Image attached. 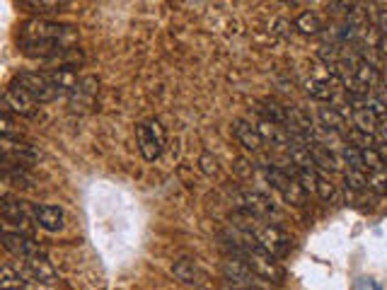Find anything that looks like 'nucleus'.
Wrapping results in <instances>:
<instances>
[{
	"instance_id": "nucleus-1",
	"label": "nucleus",
	"mask_w": 387,
	"mask_h": 290,
	"mask_svg": "<svg viewBox=\"0 0 387 290\" xmlns=\"http://www.w3.org/2000/svg\"><path fill=\"white\" fill-rule=\"evenodd\" d=\"M78 32L73 25H61L46 18H32L20 25L18 44L22 53L29 58H41V61H63L75 48Z\"/></svg>"
},
{
	"instance_id": "nucleus-2",
	"label": "nucleus",
	"mask_w": 387,
	"mask_h": 290,
	"mask_svg": "<svg viewBox=\"0 0 387 290\" xmlns=\"http://www.w3.org/2000/svg\"><path fill=\"white\" fill-rule=\"evenodd\" d=\"M240 259L247 264V269L254 273L257 278L266 283H281L283 281V269L276 261V256H271L269 251H264L259 247V242L254 247H244L242 251H237Z\"/></svg>"
},
{
	"instance_id": "nucleus-3",
	"label": "nucleus",
	"mask_w": 387,
	"mask_h": 290,
	"mask_svg": "<svg viewBox=\"0 0 387 290\" xmlns=\"http://www.w3.org/2000/svg\"><path fill=\"white\" fill-rule=\"evenodd\" d=\"M266 179H269L271 187L283 196V201H288V204H293V206H305V201H308V191L298 184L293 169L269 165L266 167Z\"/></svg>"
},
{
	"instance_id": "nucleus-4",
	"label": "nucleus",
	"mask_w": 387,
	"mask_h": 290,
	"mask_svg": "<svg viewBox=\"0 0 387 290\" xmlns=\"http://www.w3.org/2000/svg\"><path fill=\"white\" fill-rule=\"evenodd\" d=\"M136 138H138L140 155H143L148 162H155L157 157L162 155V150H165L167 136L157 119H148V121L136 126Z\"/></svg>"
},
{
	"instance_id": "nucleus-5",
	"label": "nucleus",
	"mask_w": 387,
	"mask_h": 290,
	"mask_svg": "<svg viewBox=\"0 0 387 290\" xmlns=\"http://www.w3.org/2000/svg\"><path fill=\"white\" fill-rule=\"evenodd\" d=\"M15 85H20L25 92H29L39 104H46V102H53L58 100V92L53 90L51 80H48L46 73H34V70H22L13 78Z\"/></svg>"
},
{
	"instance_id": "nucleus-6",
	"label": "nucleus",
	"mask_w": 387,
	"mask_h": 290,
	"mask_svg": "<svg viewBox=\"0 0 387 290\" xmlns=\"http://www.w3.org/2000/svg\"><path fill=\"white\" fill-rule=\"evenodd\" d=\"M223 271V278L228 281V286L230 288H240V290H264L266 281H261V278L254 276L252 271L247 269V264H244L240 256L235 259H225L221 266Z\"/></svg>"
},
{
	"instance_id": "nucleus-7",
	"label": "nucleus",
	"mask_w": 387,
	"mask_h": 290,
	"mask_svg": "<svg viewBox=\"0 0 387 290\" xmlns=\"http://www.w3.org/2000/svg\"><path fill=\"white\" fill-rule=\"evenodd\" d=\"M3 109L18 114V117L34 119L37 112H39V102H37L34 97L29 95V92L22 90L20 85L10 83L8 90H5V95H3Z\"/></svg>"
},
{
	"instance_id": "nucleus-8",
	"label": "nucleus",
	"mask_w": 387,
	"mask_h": 290,
	"mask_svg": "<svg viewBox=\"0 0 387 290\" xmlns=\"http://www.w3.org/2000/svg\"><path fill=\"white\" fill-rule=\"evenodd\" d=\"M254 237H257L259 247L264 251H269L271 256H276V259L286 256L288 249H291V237L286 235V230L279 225H271V223L259 228L257 232H254Z\"/></svg>"
},
{
	"instance_id": "nucleus-9",
	"label": "nucleus",
	"mask_w": 387,
	"mask_h": 290,
	"mask_svg": "<svg viewBox=\"0 0 387 290\" xmlns=\"http://www.w3.org/2000/svg\"><path fill=\"white\" fill-rule=\"evenodd\" d=\"M3 247L8 249L10 254L18 256V259H29V256H44L46 254L44 247H39V242H34L29 235L13 232V230H8V228H5V232H3Z\"/></svg>"
},
{
	"instance_id": "nucleus-10",
	"label": "nucleus",
	"mask_w": 387,
	"mask_h": 290,
	"mask_svg": "<svg viewBox=\"0 0 387 290\" xmlns=\"http://www.w3.org/2000/svg\"><path fill=\"white\" fill-rule=\"evenodd\" d=\"M29 218H32V204H25L20 199H13L10 194L3 196V220L5 225H15L18 232H27L29 230Z\"/></svg>"
},
{
	"instance_id": "nucleus-11",
	"label": "nucleus",
	"mask_w": 387,
	"mask_h": 290,
	"mask_svg": "<svg viewBox=\"0 0 387 290\" xmlns=\"http://www.w3.org/2000/svg\"><path fill=\"white\" fill-rule=\"evenodd\" d=\"M39 150L32 147L29 143H20V140H10L3 138V162L8 165H18V167H29L39 160Z\"/></svg>"
},
{
	"instance_id": "nucleus-12",
	"label": "nucleus",
	"mask_w": 387,
	"mask_h": 290,
	"mask_svg": "<svg viewBox=\"0 0 387 290\" xmlns=\"http://www.w3.org/2000/svg\"><path fill=\"white\" fill-rule=\"evenodd\" d=\"M32 220L39 228H44L46 232H58L65 223V216L58 206L51 204H32Z\"/></svg>"
},
{
	"instance_id": "nucleus-13",
	"label": "nucleus",
	"mask_w": 387,
	"mask_h": 290,
	"mask_svg": "<svg viewBox=\"0 0 387 290\" xmlns=\"http://www.w3.org/2000/svg\"><path fill=\"white\" fill-rule=\"evenodd\" d=\"M22 273H25L32 283H53L56 281V269H53L51 261L46 259V254L22 259Z\"/></svg>"
},
{
	"instance_id": "nucleus-14",
	"label": "nucleus",
	"mask_w": 387,
	"mask_h": 290,
	"mask_svg": "<svg viewBox=\"0 0 387 290\" xmlns=\"http://www.w3.org/2000/svg\"><path fill=\"white\" fill-rule=\"evenodd\" d=\"M240 211L252 218H269L276 213V206L269 196L259 194V191H247V194H242V201H240Z\"/></svg>"
},
{
	"instance_id": "nucleus-15",
	"label": "nucleus",
	"mask_w": 387,
	"mask_h": 290,
	"mask_svg": "<svg viewBox=\"0 0 387 290\" xmlns=\"http://www.w3.org/2000/svg\"><path fill=\"white\" fill-rule=\"evenodd\" d=\"M235 136H237L240 143H242L244 150H249V152H259L261 145H264V138H261L259 128L252 124H247L244 119H237L235 121Z\"/></svg>"
},
{
	"instance_id": "nucleus-16",
	"label": "nucleus",
	"mask_w": 387,
	"mask_h": 290,
	"mask_svg": "<svg viewBox=\"0 0 387 290\" xmlns=\"http://www.w3.org/2000/svg\"><path fill=\"white\" fill-rule=\"evenodd\" d=\"M257 128H259L261 138H264V143H271L274 147H288L293 143L291 133L279 124H271V121H266V119H261Z\"/></svg>"
},
{
	"instance_id": "nucleus-17",
	"label": "nucleus",
	"mask_w": 387,
	"mask_h": 290,
	"mask_svg": "<svg viewBox=\"0 0 387 290\" xmlns=\"http://www.w3.org/2000/svg\"><path fill=\"white\" fill-rule=\"evenodd\" d=\"M172 273L179 278L182 283H189V286H199L204 281V271L194 264L192 259H179L172 264Z\"/></svg>"
},
{
	"instance_id": "nucleus-18",
	"label": "nucleus",
	"mask_w": 387,
	"mask_h": 290,
	"mask_svg": "<svg viewBox=\"0 0 387 290\" xmlns=\"http://www.w3.org/2000/svg\"><path fill=\"white\" fill-rule=\"evenodd\" d=\"M351 124H353V128H356L358 133L373 136V133H378V124H380V119L375 117V114L370 112L368 107H361V109H353V114H351Z\"/></svg>"
},
{
	"instance_id": "nucleus-19",
	"label": "nucleus",
	"mask_w": 387,
	"mask_h": 290,
	"mask_svg": "<svg viewBox=\"0 0 387 290\" xmlns=\"http://www.w3.org/2000/svg\"><path fill=\"white\" fill-rule=\"evenodd\" d=\"M3 177H5V184H10V187H20V189L34 187V179H32V174L27 172V167H18V165H8V162H3Z\"/></svg>"
},
{
	"instance_id": "nucleus-20",
	"label": "nucleus",
	"mask_w": 387,
	"mask_h": 290,
	"mask_svg": "<svg viewBox=\"0 0 387 290\" xmlns=\"http://www.w3.org/2000/svg\"><path fill=\"white\" fill-rule=\"evenodd\" d=\"M305 92L317 102H332L334 100V83L324 78H310L305 80Z\"/></svg>"
},
{
	"instance_id": "nucleus-21",
	"label": "nucleus",
	"mask_w": 387,
	"mask_h": 290,
	"mask_svg": "<svg viewBox=\"0 0 387 290\" xmlns=\"http://www.w3.org/2000/svg\"><path fill=\"white\" fill-rule=\"evenodd\" d=\"M259 112H261V119H266V121L279 124L283 128L288 126V107H281L276 100H261Z\"/></svg>"
},
{
	"instance_id": "nucleus-22",
	"label": "nucleus",
	"mask_w": 387,
	"mask_h": 290,
	"mask_svg": "<svg viewBox=\"0 0 387 290\" xmlns=\"http://www.w3.org/2000/svg\"><path fill=\"white\" fill-rule=\"evenodd\" d=\"M353 78H356V83L361 85V87H366V90L380 87V70L375 68V65L370 63V61H366V58L358 63V68H356V73H353Z\"/></svg>"
},
{
	"instance_id": "nucleus-23",
	"label": "nucleus",
	"mask_w": 387,
	"mask_h": 290,
	"mask_svg": "<svg viewBox=\"0 0 387 290\" xmlns=\"http://www.w3.org/2000/svg\"><path fill=\"white\" fill-rule=\"evenodd\" d=\"M22 8H27L29 13L34 15H56L61 13V10L65 8L68 3H63V0H20Z\"/></svg>"
},
{
	"instance_id": "nucleus-24",
	"label": "nucleus",
	"mask_w": 387,
	"mask_h": 290,
	"mask_svg": "<svg viewBox=\"0 0 387 290\" xmlns=\"http://www.w3.org/2000/svg\"><path fill=\"white\" fill-rule=\"evenodd\" d=\"M288 157H291V165H296L298 169H315L313 150H310L308 145L293 140V143L288 145Z\"/></svg>"
},
{
	"instance_id": "nucleus-25",
	"label": "nucleus",
	"mask_w": 387,
	"mask_h": 290,
	"mask_svg": "<svg viewBox=\"0 0 387 290\" xmlns=\"http://www.w3.org/2000/svg\"><path fill=\"white\" fill-rule=\"evenodd\" d=\"M296 29L305 37H320L324 27H322V20H320L317 15L310 13V10H305V13H301L296 18Z\"/></svg>"
},
{
	"instance_id": "nucleus-26",
	"label": "nucleus",
	"mask_w": 387,
	"mask_h": 290,
	"mask_svg": "<svg viewBox=\"0 0 387 290\" xmlns=\"http://www.w3.org/2000/svg\"><path fill=\"white\" fill-rule=\"evenodd\" d=\"M320 126L327 131H332V133H341L344 131V124H346V119L341 117V112L336 107H322L320 109Z\"/></svg>"
},
{
	"instance_id": "nucleus-27",
	"label": "nucleus",
	"mask_w": 387,
	"mask_h": 290,
	"mask_svg": "<svg viewBox=\"0 0 387 290\" xmlns=\"http://www.w3.org/2000/svg\"><path fill=\"white\" fill-rule=\"evenodd\" d=\"M341 155H344L348 169H358V172H366V162H363V150H361V147H356V145L348 143V145H344Z\"/></svg>"
},
{
	"instance_id": "nucleus-28",
	"label": "nucleus",
	"mask_w": 387,
	"mask_h": 290,
	"mask_svg": "<svg viewBox=\"0 0 387 290\" xmlns=\"http://www.w3.org/2000/svg\"><path fill=\"white\" fill-rule=\"evenodd\" d=\"M344 182H346L348 191H356V194H361V191L368 189V174L366 172H358V169H346Z\"/></svg>"
},
{
	"instance_id": "nucleus-29",
	"label": "nucleus",
	"mask_w": 387,
	"mask_h": 290,
	"mask_svg": "<svg viewBox=\"0 0 387 290\" xmlns=\"http://www.w3.org/2000/svg\"><path fill=\"white\" fill-rule=\"evenodd\" d=\"M317 177L320 174L315 172V169H296L298 184H301L308 194H317Z\"/></svg>"
},
{
	"instance_id": "nucleus-30",
	"label": "nucleus",
	"mask_w": 387,
	"mask_h": 290,
	"mask_svg": "<svg viewBox=\"0 0 387 290\" xmlns=\"http://www.w3.org/2000/svg\"><path fill=\"white\" fill-rule=\"evenodd\" d=\"M368 189L375 194H387V169H375L368 174Z\"/></svg>"
},
{
	"instance_id": "nucleus-31",
	"label": "nucleus",
	"mask_w": 387,
	"mask_h": 290,
	"mask_svg": "<svg viewBox=\"0 0 387 290\" xmlns=\"http://www.w3.org/2000/svg\"><path fill=\"white\" fill-rule=\"evenodd\" d=\"M0 131H3V138H20V128H15V119H13V112L3 109V117H0Z\"/></svg>"
},
{
	"instance_id": "nucleus-32",
	"label": "nucleus",
	"mask_w": 387,
	"mask_h": 290,
	"mask_svg": "<svg viewBox=\"0 0 387 290\" xmlns=\"http://www.w3.org/2000/svg\"><path fill=\"white\" fill-rule=\"evenodd\" d=\"M346 25H351L356 32H363V29H366V25H368V20H366V10H363L361 5H353L351 13L346 15Z\"/></svg>"
},
{
	"instance_id": "nucleus-33",
	"label": "nucleus",
	"mask_w": 387,
	"mask_h": 290,
	"mask_svg": "<svg viewBox=\"0 0 387 290\" xmlns=\"http://www.w3.org/2000/svg\"><path fill=\"white\" fill-rule=\"evenodd\" d=\"M334 194H336L334 184H332L329 179L320 174V177H317V196H320L322 201H332V199H334Z\"/></svg>"
},
{
	"instance_id": "nucleus-34",
	"label": "nucleus",
	"mask_w": 387,
	"mask_h": 290,
	"mask_svg": "<svg viewBox=\"0 0 387 290\" xmlns=\"http://www.w3.org/2000/svg\"><path fill=\"white\" fill-rule=\"evenodd\" d=\"M199 165H201V169H204L206 174H209V177H214V174L221 172V167H218V160L214 155H211V152H204V155H201Z\"/></svg>"
},
{
	"instance_id": "nucleus-35",
	"label": "nucleus",
	"mask_w": 387,
	"mask_h": 290,
	"mask_svg": "<svg viewBox=\"0 0 387 290\" xmlns=\"http://www.w3.org/2000/svg\"><path fill=\"white\" fill-rule=\"evenodd\" d=\"M378 29L380 37H387V5H383V10L378 13Z\"/></svg>"
},
{
	"instance_id": "nucleus-36",
	"label": "nucleus",
	"mask_w": 387,
	"mask_h": 290,
	"mask_svg": "<svg viewBox=\"0 0 387 290\" xmlns=\"http://www.w3.org/2000/svg\"><path fill=\"white\" fill-rule=\"evenodd\" d=\"M329 8H332V13H351V8L353 5L351 3H329Z\"/></svg>"
},
{
	"instance_id": "nucleus-37",
	"label": "nucleus",
	"mask_w": 387,
	"mask_h": 290,
	"mask_svg": "<svg viewBox=\"0 0 387 290\" xmlns=\"http://www.w3.org/2000/svg\"><path fill=\"white\" fill-rule=\"evenodd\" d=\"M375 152H378L380 162H383V167L387 169V143H380V145H375Z\"/></svg>"
},
{
	"instance_id": "nucleus-38",
	"label": "nucleus",
	"mask_w": 387,
	"mask_h": 290,
	"mask_svg": "<svg viewBox=\"0 0 387 290\" xmlns=\"http://www.w3.org/2000/svg\"><path fill=\"white\" fill-rule=\"evenodd\" d=\"M378 136L383 143H387V119H383V121L378 124Z\"/></svg>"
},
{
	"instance_id": "nucleus-39",
	"label": "nucleus",
	"mask_w": 387,
	"mask_h": 290,
	"mask_svg": "<svg viewBox=\"0 0 387 290\" xmlns=\"http://www.w3.org/2000/svg\"><path fill=\"white\" fill-rule=\"evenodd\" d=\"M244 165H247V162H244V160H237V172H240V174H249V172H252V169L244 167Z\"/></svg>"
},
{
	"instance_id": "nucleus-40",
	"label": "nucleus",
	"mask_w": 387,
	"mask_h": 290,
	"mask_svg": "<svg viewBox=\"0 0 387 290\" xmlns=\"http://www.w3.org/2000/svg\"><path fill=\"white\" fill-rule=\"evenodd\" d=\"M221 290H240V288H230V286H228V288H221Z\"/></svg>"
},
{
	"instance_id": "nucleus-41",
	"label": "nucleus",
	"mask_w": 387,
	"mask_h": 290,
	"mask_svg": "<svg viewBox=\"0 0 387 290\" xmlns=\"http://www.w3.org/2000/svg\"><path fill=\"white\" fill-rule=\"evenodd\" d=\"M385 65H387V56H385Z\"/></svg>"
}]
</instances>
